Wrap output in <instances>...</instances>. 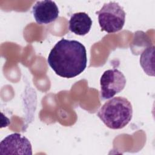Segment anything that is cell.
<instances>
[{
  "mask_svg": "<svg viewBox=\"0 0 155 155\" xmlns=\"http://www.w3.org/2000/svg\"><path fill=\"white\" fill-rule=\"evenodd\" d=\"M92 20L85 12H78L71 15L69 20V30L74 34L84 36L91 27Z\"/></svg>",
  "mask_w": 155,
  "mask_h": 155,
  "instance_id": "obj_7",
  "label": "cell"
},
{
  "mask_svg": "<svg viewBox=\"0 0 155 155\" xmlns=\"http://www.w3.org/2000/svg\"><path fill=\"white\" fill-rule=\"evenodd\" d=\"M47 62L58 76L73 78L85 69L87 63V51L80 42L63 38L51 50Z\"/></svg>",
  "mask_w": 155,
  "mask_h": 155,
  "instance_id": "obj_1",
  "label": "cell"
},
{
  "mask_svg": "<svg viewBox=\"0 0 155 155\" xmlns=\"http://www.w3.org/2000/svg\"><path fill=\"white\" fill-rule=\"evenodd\" d=\"M100 85L102 99H108L124 90L126 85V78L117 69L107 70L100 79Z\"/></svg>",
  "mask_w": 155,
  "mask_h": 155,
  "instance_id": "obj_4",
  "label": "cell"
},
{
  "mask_svg": "<svg viewBox=\"0 0 155 155\" xmlns=\"http://www.w3.org/2000/svg\"><path fill=\"white\" fill-rule=\"evenodd\" d=\"M36 22L39 24H47L55 21L59 16L56 3L51 0L37 1L32 8Z\"/></svg>",
  "mask_w": 155,
  "mask_h": 155,
  "instance_id": "obj_6",
  "label": "cell"
},
{
  "mask_svg": "<svg viewBox=\"0 0 155 155\" xmlns=\"http://www.w3.org/2000/svg\"><path fill=\"white\" fill-rule=\"evenodd\" d=\"M97 115L108 128L113 130L121 129L131 121L133 107L127 99L114 97L101 107Z\"/></svg>",
  "mask_w": 155,
  "mask_h": 155,
  "instance_id": "obj_2",
  "label": "cell"
},
{
  "mask_svg": "<svg viewBox=\"0 0 155 155\" xmlns=\"http://www.w3.org/2000/svg\"><path fill=\"white\" fill-rule=\"evenodd\" d=\"M101 31L108 33L121 30L125 22V12L117 2H110L104 4L101 9L96 12Z\"/></svg>",
  "mask_w": 155,
  "mask_h": 155,
  "instance_id": "obj_3",
  "label": "cell"
},
{
  "mask_svg": "<svg viewBox=\"0 0 155 155\" xmlns=\"http://www.w3.org/2000/svg\"><path fill=\"white\" fill-rule=\"evenodd\" d=\"M154 46L145 49L140 57V64L144 72L148 76H154Z\"/></svg>",
  "mask_w": 155,
  "mask_h": 155,
  "instance_id": "obj_8",
  "label": "cell"
},
{
  "mask_svg": "<svg viewBox=\"0 0 155 155\" xmlns=\"http://www.w3.org/2000/svg\"><path fill=\"white\" fill-rule=\"evenodd\" d=\"M32 153V147L29 140L18 133L8 135L0 143L1 155H31Z\"/></svg>",
  "mask_w": 155,
  "mask_h": 155,
  "instance_id": "obj_5",
  "label": "cell"
}]
</instances>
